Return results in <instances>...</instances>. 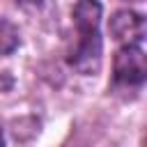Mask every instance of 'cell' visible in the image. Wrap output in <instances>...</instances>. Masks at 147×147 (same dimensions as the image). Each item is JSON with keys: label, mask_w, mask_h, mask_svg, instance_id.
Instances as JSON below:
<instances>
[{"label": "cell", "mask_w": 147, "mask_h": 147, "mask_svg": "<svg viewBox=\"0 0 147 147\" xmlns=\"http://www.w3.org/2000/svg\"><path fill=\"white\" fill-rule=\"evenodd\" d=\"M147 78V60L140 46H122L113 60V83L124 90L140 87Z\"/></svg>", "instance_id": "cell-2"}, {"label": "cell", "mask_w": 147, "mask_h": 147, "mask_svg": "<svg viewBox=\"0 0 147 147\" xmlns=\"http://www.w3.org/2000/svg\"><path fill=\"white\" fill-rule=\"evenodd\" d=\"M110 34L122 46H140L145 39V18L138 11L119 9L110 18Z\"/></svg>", "instance_id": "cell-3"}, {"label": "cell", "mask_w": 147, "mask_h": 147, "mask_svg": "<svg viewBox=\"0 0 147 147\" xmlns=\"http://www.w3.org/2000/svg\"><path fill=\"white\" fill-rule=\"evenodd\" d=\"M101 11L99 0H78L71 11L76 41L69 51V64L78 74H96L101 67Z\"/></svg>", "instance_id": "cell-1"}, {"label": "cell", "mask_w": 147, "mask_h": 147, "mask_svg": "<svg viewBox=\"0 0 147 147\" xmlns=\"http://www.w3.org/2000/svg\"><path fill=\"white\" fill-rule=\"evenodd\" d=\"M16 5H25V7H34V5H41L44 0H14Z\"/></svg>", "instance_id": "cell-5"}, {"label": "cell", "mask_w": 147, "mask_h": 147, "mask_svg": "<svg viewBox=\"0 0 147 147\" xmlns=\"http://www.w3.org/2000/svg\"><path fill=\"white\" fill-rule=\"evenodd\" d=\"M18 46V30L11 21L0 18V55H9L14 53Z\"/></svg>", "instance_id": "cell-4"}, {"label": "cell", "mask_w": 147, "mask_h": 147, "mask_svg": "<svg viewBox=\"0 0 147 147\" xmlns=\"http://www.w3.org/2000/svg\"><path fill=\"white\" fill-rule=\"evenodd\" d=\"M0 147H5V136H2V129H0Z\"/></svg>", "instance_id": "cell-6"}]
</instances>
